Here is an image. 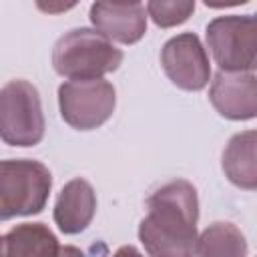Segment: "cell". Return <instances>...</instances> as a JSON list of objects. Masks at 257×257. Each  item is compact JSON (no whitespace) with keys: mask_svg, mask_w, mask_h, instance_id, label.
Here are the masks:
<instances>
[{"mask_svg":"<svg viewBox=\"0 0 257 257\" xmlns=\"http://www.w3.org/2000/svg\"><path fill=\"white\" fill-rule=\"evenodd\" d=\"M58 108L62 120L76 131L102 126L116 108V88L100 78H68L58 86Z\"/></svg>","mask_w":257,"mask_h":257,"instance_id":"obj_5","label":"cell"},{"mask_svg":"<svg viewBox=\"0 0 257 257\" xmlns=\"http://www.w3.org/2000/svg\"><path fill=\"white\" fill-rule=\"evenodd\" d=\"M161 66L167 78L187 92H199L211 80L209 54L195 32L169 38L161 48Z\"/></svg>","mask_w":257,"mask_h":257,"instance_id":"obj_7","label":"cell"},{"mask_svg":"<svg viewBox=\"0 0 257 257\" xmlns=\"http://www.w3.org/2000/svg\"><path fill=\"white\" fill-rule=\"evenodd\" d=\"M0 255H4V237L0 235Z\"/></svg>","mask_w":257,"mask_h":257,"instance_id":"obj_17","label":"cell"},{"mask_svg":"<svg viewBox=\"0 0 257 257\" xmlns=\"http://www.w3.org/2000/svg\"><path fill=\"white\" fill-rule=\"evenodd\" d=\"M195 4L197 0H149L147 16L159 28H175L193 16Z\"/></svg>","mask_w":257,"mask_h":257,"instance_id":"obj_14","label":"cell"},{"mask_svg":"<svg viewBox=\"0 0 257 257\" xmlns=\"http://www.w3.org/2000/svg\"><path fill=\"white\" fill-rule=\"evenodd\" d=\"M209 100L229 120H251L257 116V76L245 70H219L211 80Z\"/></svg>","mask_w":257,"mask_h":257,"instance_id":"obj_8","label":"cell"},{"mask_svg":"<svg viewBox=\"0 0 257 257\" xmlns=\"http://www.w3.org/2000/svg\"><path fill=\"white\" fill-rule=\"evenodd\" d=\"M80 0H34L36 8L44 14H62L72 10Z\"/></svg>","mask_w":257,"mask_h":257,"instance_id":"obj_15","label":"cell"},{"mask_svg":"<svg viewBox=\"0 0 257 257\" xmlns=\"http://www.w3.org/2000/svg\"><path fill=\"white\" fill-rule=\"evenodd\" d=\"M249 253V245L241 229L233 223H213L201 235H197L195 255L211 257V255H231L245 257Z\"/></svg>","mask_w":257,"mask_h":257,"instance_id":"obj_13","label":"cell"},{"mask_svg":"<svg viewBox=\"0 0 257 257\" xmlns=\"http://www.w3.org/2000/svg\"><path fill=\"white\" fill-rule=\"evenodd\" d=\"M58 239L44 223H20L4 235V255H58Z\"/></svg>","mask_w":257,"mask_h":257,"instance_id":"obj_12","label":"cell"},{"mask_svg":"<svg viewBox=\"0 0 257 257\" xmlns=\"http://www.w3.org/2000/svg\"><path fill=\"white\" fill-rule=\"evenodd\" d=\"M197 223V189L185 179H175L149 195L137 235L149 255H195Z\"/></svg>","mask_w":257,"mask_h":257,"instance_id":"obj_1","label":"cell"},{"mask_svg":"<svg viewBox=\"0 0 257 257\" xmlns=\"http://www.w3.org/2000/svg\"><path fill=\"white\" fill-rule=\"evenodd\" d=\"M205 38L219 70L255 72L257 32L253 14L217 16L207 24Z\"/></svg>","mask_w":257,"mask_h":257,"instance_id":"obj_6","label":"cell"},{"mask_svg":"<svg viewBox=\"0 0 257 257\" xmlns=\"http://www.w3.org/2000/svg\"><path fill=\"white\" fill-rule=\"evenodd\" d=\"M225 177L239 189H257V133L253 128L241 131L229 139L221 155Z\"/></svg>","mask_w":257,"mask_h":257,"instance_id":"obj_11","label":"cell"},{"mask_svg":"<svg viewBox=\"0 0 257 257\" xmlns=\"http://www.w3.org/2000/svg\"><path fill=\"white\" fill-rule=\"evenodd\" d=\"M118 2H141V0H118Z\"/></svg>","mask_w":257,"mask_h":257,"instance_id":"obj_18","label":"cell"},{"mask_svg":"<svg viewBox=\"0 0 257 257\" xmlns=\"http://www.w3.org/2000/svg\"><path fill=\"white\" fill-rule=\"evenodd\" d=\"M122 50L94 28H72L52 46V68L64 78H100L118 70Z\"/></svg>","mask_w":257,"mask_h":257,"instance_id":"obj_2","label":"cell"},{"mask_svg":"<svg viewBox=\"0 0 257 257\" xmlns=\"http://www.w3.org/2000/svg\"><path fill=\"white\" fill-rule=\"evenodd\" d=\"M88 18L94 30L118 44H135L147 32V12L141 2L94 0Z\"/></svg>","mask_w":257,"mask_h":257,"instance_id":"obj_9","label":"cell"},{"mask_svg":"<svg viewBox=\"0 0 257 257\" xmlns=\"http://www.w3.org/2000/svg\"><path fill=\"white\" fill-rule=\"evenodd\" d=\"M247 2L249 0H203V4L209 8H231V6H241Z\"/></svg>","mask_w":257,"mask_h":257,"instance_id":"obj_16","label":"cell"},{"mask_svg":"<svg viewBox=\"0 0 257 257\" xmlns=\"http://www.w3.org/2000/svg\"><path fill=\"white\" fill-rule=\"evenodd\" d=\"M46 128L36 86L14 78L0 88V139L10 147H34Z\"/></svg>","mask_w":257,"mask_h":257,"instance_id":"obj_4","label":"cell"},{"mask_svg":"<svg viewBox=\"0 0 257 257\" xmlns=\"http://www.w3.org/2000/svg\"><path fill=\"white\" fill-rule=\"evenodd\" d=\"M52 189L48 167L34 159L0 161V221L38 215Z\"/></svg>","mask_w":257,"mask_h":257,"instance_id":"obj_3","label":"cell"},{"mask_svg":"<svg viewBox=\"0 0 257 257\" xmlns=\"http://www.w3.org/2000/svg\"><path fill=\"white\" fill-rule=\"evenodd\" d=\"M96 215V193L92 185L82 179H70L58 193L54 203V223L64 235H78L88 229Z\"/></svg>","mask_w":257,"mask_h":257,"instance_id":"obj_10","label":"cell"}]
</instances>
